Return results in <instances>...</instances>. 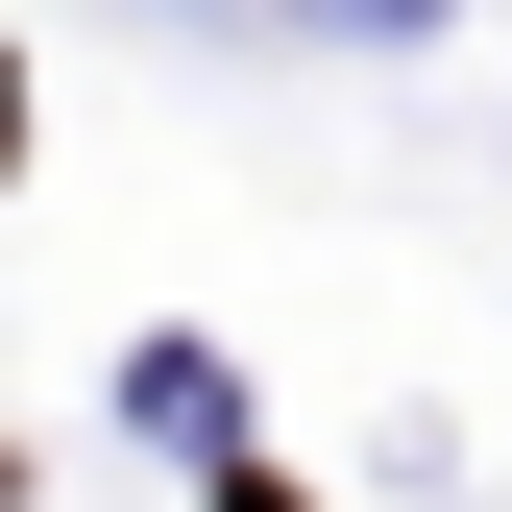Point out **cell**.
I'll list each match as a JSON object with an SVG mask.
<instances>
[{
    "mask_svg": "<svg viewBox=\"0 0 512 512\" xmlns=\"http://www.w3.org/2000/svg\"><path fill=\"white\" fill-rule=\"evenodd\" d=\"M0 147H25V74H0Z\"/></svg>",
    "mask_w": 512,
    "mask_h": 512,
    "instance_id": "obj_1",
    "label": "cell"
}]
</instances>
